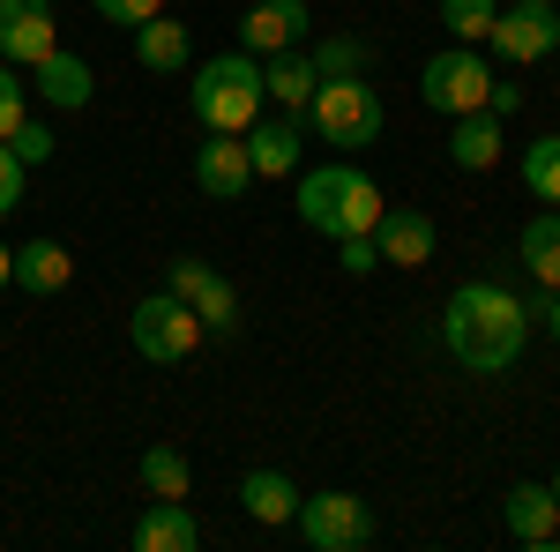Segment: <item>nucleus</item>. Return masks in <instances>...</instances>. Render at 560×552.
Wrapping results in <instances>:
<instances>
[{"mask_svg": "<svg viewBox=\"0 0 560 552\" xmlns=\"http://www.w3.org/2000/svg\"><path fill=\"white\" fill-rule=\"evenodd\" d=\"M441 343H448V359L464 374H509L523 359V343H530V306L509 284L471 277V284H456L448 306H441Z\"/></svg>", "mask_w": 560, "mask_h": 552, "instance_id": "obj_1", "label": "nucleus"}, {"mask_svg": "<svg viewBox=\"0 0 560 552\" xmlns=\"http://www.w3.org/2000/svg\"><path fill=\"white\" fill-rule=\"evenodd\" d=\"M382 187L366 179L359 165H314L300 172V224L306 232H322V239H359V232H374L382 224Z\"/></svg>", "mask_w": 560, "mask_h": 552, "instance_id": "obj_2", "label": "nucleus"}, {"mask_svg": "<svg viewBox=\"0 0 560 552\" xmlns=\"http://www.w3.org/2000/svg\"><path fill=\"white\" fill-rule=\"evenodd\" d=\"M261 60L255 52H217L187 75V113L202 120L210 134H247L261 120Z\"/></svg>", "mask_w": 560, "mask_h": 552, "instance_id": "obj_3", "label": "nucleus"}, {"mask_svg": "<svg viewBox=\"0 0 560 552\" xmlns=\"http://www.w3.org/2000/svg\"><path fill=\"white\" fill-rule=\"evenodd\" d=\"M306 128H314V142H329L337 157H351V150H374V142H382V128H388L382 90L359 83V75L314 83V97H306Z\"/></svg>", "mask_w": 560, "mask_h": 552, "instance_id": "obj_4", "label": "nucleus"}, {"mask_svg": "<svg viewBox=\"0 0 560 552\" xmlns=\"http://www.w3.org/2000/svg\"><path fill=\"white\" fill-rule=\"evenodd\" d=\"M128 343L150 359V366H179V359H195L210 337H202V321H195V306H187V298L150 292V298L128 314Z\"/></svg>", "mask_w": 560, "mask_h": 552, "instance_id": "obj_5", "label": "nucleus"}, {"mask_svg": "<svg viewBox=\"0 0 560 552\" xmlns=\"http://www.w3.org/2000/svg\"><path fill=\"white\" fill-rule=\"evenodd\" d=\"M486 90H493V60L478 45H448V52H433L427 68H419V105L448 113V120L456 113H478Z\"/></svg>", "mask_w": 560, "mask_h": 552, "instance_id": "obj_6", "label": "nucleus"}, {"mask_svg": "<svg viewBox=\"0 0 560 552\" xmlns=\"http://www.w3.org/2000/svg\"><path fill=\"white\" fill-rule=\"evenodd\" d=\"M165 292L195 306V321H202V337H210V343H232V337H240V292H232V277H224V269L179 255L173 277H165Z\"/></svg>", "mask_w": 560, "mask_h": 552, "instance_id": "obj_7", "label": "nucleus"}, {"mask_svg": "<svg viewBox=\"0 0 560 552\" xmlns=\"http://www.w3.org/2000/svg\"><path fill=\"white\" fill-rule=\"evenodd\" d=\"M292 522H300V538L314 552H359L374 538V508H366L359 493H337V485H329V493H306Z\"/></svg>", "mask_w": 560, "mask_h": 552, "instance_id": "obj_8", "label": "nucleus"}, {"mask_svg": "<svg viewBox=\"0 0 560 552\" xmlns=\"http://www.w3.org/2000/svg\"><path fill=\"white\" fill-rule=\"evenodd\" d=\"M486 45L509 60V68H530V60H546L560 45V0H516V8H501L493 15V31Z\"/></svg>", "mask_w": 560, "mask_h": 552, "instance_id": "obj_9", "label": "nucleus"}, {"mask_svg": "<svg viewBox=\"0 0 560 552\" xmlns=\"http://www.w3.org/2000/svg\"><path fill=\"white\" fill-rule=\"evenodd\" d=\"M31 97H38V105H52V113H83L90 97H97V75H90L83 52L52 45L38 68H31Z\"/></svg>", "mask_w": 560, "mask_h": 552, "instance_id": "obj_10", "label": "nucleus"}, {"mask_svg": "<svg viewBox=\"0 0 560 552\" xmlns=\"http://www.w3.org/2000/svg\"><path fill=\"white\" fill-rule=\"evenodd\" d=\"M306 0H255L247 15H240V52H255V60H269V52H292V45L306 38Z\"/></svg>", "mask_w": 560, "mask_h": 552, "instance_id": "obj_11", "label": "nucleus"}, {"mask_svg": "<svg viewBox=\"0 0 560 552\" xmlns=\"http://www.w3.org/2000/svg\"><path fill=\"white\" fill-rule=\"evenodd\" d=\"M195 187H202L210 202H240V195L255 187V157H247V142H240V134H210V142L195 150Z\"/></svg>", "mask_w": 560, "mask_h": 552, "instance_id": "obj_12", "label": "nucleus"}, {"mask_svg": "<svg viewBox=\"0 0 560 552\" xmlns=\"http://www.w3.org/2000/svg\"><path fill=\"white\" fill-rule=\"evenodd\" d=\"M501 522H509V538H516V545H530V552L560 545V501H553V485H509Z\"/></svg>", "mask_w": 560, "mask_h": 552, "instance_id": "obj_13", "label": "nucleus"}, {"mask_svg": "<svg viewBox=\"0 0 560 552\" xmlns=\"http://www.w3.org/2000/svg\"><path fill=\"white\" fill-rule=\"evenodd\" d=\"M433 216L427 210H382L374 224V247H382V269H427L433 261Z\"/></svg>", "mask_w": 560, "mask_h": 552, "instance_id": "obj_14", "label": "nucleus"}, {"mask_svg": "<svg viewBox=\"0 0 560 552\" xmlns=\"http://www.w3.org/2000/svg\"><path fill=\"white\" fill-rule=\"evenodd\" d=\"M240 142H247V157H255V179L300 172V113H269V120H255Z\"/></svg>", "mask_w": 560, "mask_h": 552, "instance_id": "obj_15", "label": "nucleus"}, {"mask_svg": "<svg viewBox=\"0 0 560 552\" xmlns=\"http://www.w3.org/2000/svg\"><path fill=\"white\" fill-rule=\"evenodd\" d=\"M202 545V522L187 515V501H150L135 515V552H195Z\"/></svg>", "mask_w": 560, "mask_h": 552, "instance_id": "obj_16", "label": "nucleus"}, {"mask_svg": "<svg viewBox=\"0 0 560 552\" xmlns=\"http://www.w3.org/2000/svg\"><path fill=\"white\" fill-rule=\"evenodd\" d=\"M135 60H142L150 75H179V68L195 60V31H187L179 15H150V23H135Z\"/></svg>", "mask_w": 560, "mask_h": 552, "instance_id": "obj_17", "label": "nucleus"}, {"mask_svg": "<svg viewBox=\"0 0 560 552\" xmlns=\"http://www.w3.org/2000/svg\"><path fill=\"white\" fill-rule=\"evenodd\" d=\"M314 83H322V75H314V60H306L300 45H292V52H269V60H261V97H269L277 113H306Z\"/></svg>", "mask_w": 560, "mask_h": 552, "instance_id": "obj_18", "label": "nucleus"}, {"mask_svg": "<svg viewBox=\"0 0 560 552\" xmlns=\"http://www.w3.org/2000/svg\"><path fill=\"white\" fill-rule=\"evenodd\" d=\"M516 261L538 292H560V210H538L516 239Z\"/></svg>", "mask_w": 560, "mask_h": 552, "instance_id": "obj_19", "label": "nucleus"}, {"mask_svg": "<svg viewBox=\"0 0 560 552\" xmlns=\"http://www.w3.org/2000/svg\"><path fill=\"white\" fill-rule=\"evenodd\" d=\"M68 277H75V261H68V247L60 239H31V247H15V292H68Z\"/></svg>", "mask_w": 560, "mask_h": 552, "instance_id": "obj_20", "label": "nucleus"}, {"mask_svg": "<svg viewBox=\"0 0 560 552\" xmlns=\"http://www.w3.org/2000/svg\"><path fill=\"white\" fill-rule=\"evenodd\" d=\"M448 157L464 172H493L501 165V120L478 105V113H456V128H448Z\"/></svg>", "mask_w": 560, "mask_h": 552, "instance_id": "obj_21", "label": "nucleus"}, {"mask_svg": "<svg viewBox=\"0 0 560 552\" xmlns=\"http://www.w3.org/2000/svg\"><path fill=\"white\" fill-rule=\"evenodd\" d=\"M240 508L255 515V522H292L300 515V485L284 470H247L240 478Z\"/></svg>", "mask_w": 560, "mask_h": 552, "instance_id": "obj_22", "label": "nucleus"}, {"mask_svg": "<svg viewBox=\"0 0 560 552\" xmlns=\"http://www.w3.org/2000/svg\"><path fill=\"white\" fill-rule=\"evenodd\" d=\"M52 45H60V31H52V15H45V8H38V15H15V23H0V60H8V68H23V75L38 68Z\"/></svg>", "mask_w": 560, "mask_h": 552, "instance_id": "obj_23", "label": "nucleus"}, {"mask_svg": "<svg viewBox=\"0 0 560 552\" xmlns=\"http://www.w3.org/2000/svg\"><path fill=\"white\" fill-rule=\"evenodd\" d=\"M135 478H142V493H150V501H187V493H195V470H187L179 448H142Z\"/></svg>", "mask_w": 560, "mask_h": 552, "instance_id": "obj_24", "label": "nucleus"}, {"mask_svg": "<svg viewBox=\"0 0 560 552\" xmlns=\"http://www.w3.org/2000/svg\"><path fill=\"white\" fill-rule=\"evenodd\" d=\"M523 187H530L538 202H560V134L523 142Z\"/></svg>", "mask_w": 560, "mask_h": 552, "instance_id": "obj_25", "label": "nucleus"}, {"mask_svg": "<svg viewBox=\"0 0 560 552\" xmlns=\"http://www.w3.org/2000/svg\"><path fill=\"white\" fill-rule=\"evenodd\" d=\"M306 60H314V75H322V83H337V75H366V68H374V45H359V38H329V45H314Z\"/></svg>", "mask_w": 560, "mask_h": 552, "instance_id": "obj_26", "label": "nucleus"}, {"mask_svg": "<svg viewBox=\"0 0 560 552\" xmlns=\"http://www.w3.org/2000/svg\"><path fill=\"white\" fill-rule=\"evenodd\" d=\"M493 15H501V0H441V23H448L456 45H486Z\"/></svg>", "mask_w": 560, "mask_h": 552, "instance_id": "obj_27", "label": "nucleus"}, {"mask_svg": "<svg viewBox=\"0 0 560 552\" xmlns=\"http://www.w3.org/2000/svg\"><path fill=\"white\" fill-rule=\"evenodd\" d=\"M23 120H31V75L0 60V142H8V134L23 128Z\"/></svg>", "mask_w": 560, "mask_h": 552, "instance_id": "obj_28", "label": "nucleus"}, {"mask_svg": "<svg viewBox=\"0 0 560 552\" xmlns=\"http://www.w3.org/2000/svg\"><path fill=\"white\" fill-rule=\"evenodd\" d=\"M23 187H31V165H23V157H15V150L0 142V216L23 210Z\"/></svg>", "mask_w": 560, "mask_h": 552, "instance_id": "obj_29", "label": "nucleus"}, {"mask_svg": "<svg viewBox=\"0 0 560 552\" xmlns=\"http://www.w3.org/2000/svg\"><path fill=\"white\" fill-rule=\"evenodd\" d=\"M8 150H15L23 165H45V157H52V128H45V120H23V128L8 134Z\"/></svg>", "mask_w": 560, "mask_h": 552, "instance_id": "obj_30", "label": "nucleus"}, {"mask_svg": "<svg viewBox=\"0 0 560 552\" xmlns=\"http://www.w3.org/2000/svg\"><path fill=\"white\" fill-rule=\"evenodd\" d=\"M105 23H120V31H135V23H150V15H165V0H90Z\"/></svg>", "mask_w": 560, "mask_h": 552, "instance_id": "obj_31", "label": "nucleus"}, {"mask_svg": "<svg viewBox=\"0 0 560 552\" xmlns=\"http://www.w3.org/2000/svg\"><path fill=\"white\" fill-rule=\"evenodd\" d=\"M337 261H345L351 277H374V269H382V247H374V232H359V239H337Z\"/></svg>", "mask_w": 560, "mask_h": 552, "instance_id": "obj_32", "label": "nucleus"}, {"mask_svg": "<svg viewBox=\"0 0 560 552\" xmlns=\"http://www.w3.org/2000/svg\"><path fill=\"white\" fill-rule=\"evenodd\" d=\"M516 105H523V90H516V83H501V75H493V90H486V113H493V120H509Z\"/></svg>", "mask_w": 560, "mask_h": 552, "instance_id": "obj_33", "label": "nucleus"}, {"mask_svg": "<svg viewBox=\"0 0 560 552\" xmlns=\"http://www.w3.org/2000/svg\"><path fill=\"white\" fill-rule=\"evenodd\" d=\"M538 321H546V337L560 343V292H538Z\"/></svg>", "mask_w": 560, "mask_h": 552, "instance_id": "obj_34", "label": "nucleus"}, {"mask_svg": "<svg viewBox=\"0 0 560 552\" xmlns=\"http://www.w3.org/2000/svg\"><path fill=\"white\" fill-rule=\"evenodd\" d=\"M45 0H0V23H15V15H38Z\"/></svg>", "mask_w": 560, "mask_h": 552, "instance_id": "obj_35", "label": "nucleus"}, {"mask_svg": "<svg viewBox=\"0 0 560 552\" xmlns=\"http://www.w3.org/2000/svg\"><path fill=\"white\" fill-rule=\"evenodd\" d=\"M15 284V247H0V292Z\"/></svg>", "mask_w": 560, "mask_h": 552, "instance_id": "obj_36", "label": "nucleus"}, {"mask_svg": "<svg viewBox=\"0 0 560 552\" xmlns=\"http://www.w3.org/2000/svg\"><path fill=\"white\" fill-rule=\"evenodd\" d=\"M553 501H560V470H553Z\"/></svg>", "mask_w": 560, "mask_h": 552, "instance_id": "obj_37", "label": "nucleus"}]
</instances>
